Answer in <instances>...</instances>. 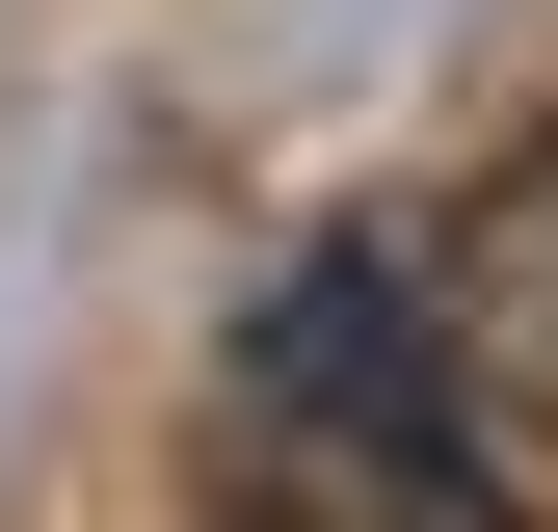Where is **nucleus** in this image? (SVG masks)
Segmentation results:
<instances>
[{
    "label": "nucleus",
    "mask_w": 558,
    "mask_h": 532,
    "mask_svg": "<svg viewBox=\"0 0 558 532\" xmlns=\"http://www.w3.org/2000/svg\"><path fill=\"white\" fill-rule=\"evenodd\" d=\"M240 532H506V426L426 373V293L373 240L240 319Z\"/></svg>",
    "instance_id": "f257e3e1"
},
{
    "label": "nucleus",
    "mask_w": 558,
    "mask_h": 532,
    "mask_svg": "<svg viewBox=\"0 0 558 532\" xmlns=\"http://www.w3.org/2000/svg\"><path fill=\"white\" fill-rule=\"evenodd\" d=\"M399 293H426V373H452L506 452H532V426H558V107H532L478 186H452V240L399 266Z\"/></svg>",
    "instance_id": "f03ea898"
}]
</instances>
